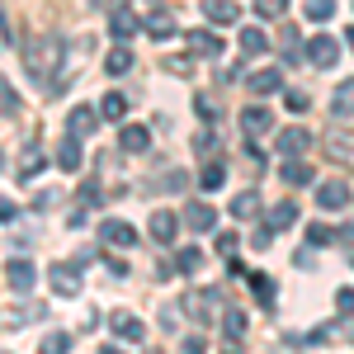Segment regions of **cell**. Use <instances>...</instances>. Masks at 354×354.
<instances>
[{
  "label": "cell",
  "instance_id": "6da1fadb",
  "mask_svg": "<svg viewBox=\"0 0 354 354\" xmlns=\"http://www.w3.org/2000/svg\"><path fill=\"white\" fill-rule=\"evenodd\" d=\"M19 57H24V71L33 81H53V66L62 62V43L57 38H28Z\"/></svg>",
  "mask_w": 354,
  "mask_h": 354
},
{
  "label": "cell",
  "instance_id": "7a4b0ae2",
  "mask_svg": "<svg viewBox=\"0 0 354 354\" xmlns=\"http://www.w3.org/2000/svg\"><path fill=\"white\" fill-rule=\"evenodd\" d=\"M218 307H222L218 288H194V293H185V302H180V312L194 317V322H203V326L213 322V312H218Z\"/></svg>",
  "mask_w": 354,
  "mask_h": 354
},
{
  "label": "cell",
  "instance_id": "3957f363",
  "mask_svg": "<svg viewBox=\"0 0 354 354\" xmlns=\"http://www.w3.org/2000/svg\"><path fill=\"white\" fill-rule=\"evenodd\" d=\"M48 279H53L57 298H81V270H76V265H62V260H57L53 270H48Z\"/></svg>",
  "mask_w": 354,
  "mask_h": 354
},
{
  "label": "cell",
  "instance_id": "277c9868",
  "mask_svg": "<svg viewBox=\"0 0 354 354\" xmlns=\"http://www.w3.org/2000/svg\"><path fill=\"white\" fill-rule=\"evenodd\" d=\"M345 203H350V185L345 180H322L317 185V208L322 213H340Z\"/></svg>",
  "mask_w": 354,
  "mask_h": 354
},
{
  "label": "cell",
  "instance_id": "5b68a950",
  "mask_svg": "<svg viewBox=\"0 0 354 354\" xmlns=\"http://www.w3.org/2000/svg\"><path fill=\"white\" fill-rule=\"evenodd\" d=\"M307 62H312V66H335V62H340V43H335L330 33H317V38L307 43Z\"/></svg>",
  "mask_w": 354,
  "mask_h": 354
},
{
  "label": "cell",
  "instance_id": "8992f818",
  "mask_svg": "<svg viewBox=\"0 0 354 354\" xmlns=\"http://www.w3.org/2000/svg\"><path fill=\"white\" fill-rule=\"evenodd\" d=\"M5 283L24 298V293H33V283H38V270H33L28 260H10V265H5Z\"/></svg>",
  "mask_w": 354,
  "mask_h": 354
},
{
  "label": "cell",
  "instance_id": "52a82bcc",
  "mask_svg": "<svg viewBox=\"0 0 354 354\" xmlns=\"http://www.w3.org/2000/svg\"><path fill=\"white\" fill-rule=\"evenodd\" d=\"M109 330L118 335V340H128V345H142V340H147V326L137 322L133 312H113V317H109Z\"/></svg>",
  "mask_w": 354,
  "mask_h": 354
},
{
  "label": "cell",
  "instance_id": "ba28073f",
  "mask_svg": "<svg viewBox=\"0 0 354 354\" xmlns=\"http://www.w3.org/2000/svg\"><path fill=\"white\" fill-rule=\"evenodd\" d=\"M100 241H109V245H137V227L133 222H123V218H109V222H100Z\"/></svg>",
  "mask_w": 354,
  "mask_h": 354
},
{
  "label": "cell",
  "instance_id": "9c48e42d",
  "mask_svg": "<svg viewBox=\"0 0 354 354\" xmlns=\"http://www.w3.org/2000/svg\"><path fill=\"white\" fill-rule=\"evenodd\" d=\"M95 123H100V113L90 109V104H76V109L66 113V137H76V142H81V137L95 133Z\"/></svg>",
  "mask_w": 354,
  "mask_h": 354
},
{
  "label": "cell",
  "instance_id": "30bf717a",
  "mask_svg": "<svg viewBox=\"0 0 354 354\" xmlns=\"http://www.w3.org/2000/svg\"><path fill=\"white\" fill-rule=\"evenodd\" d=\"M274 128V113L270 109H260V104H255V109H241V133H245V142H250V137H260V133H270Z\"/></svg>",
  "mask_w": 354,
  "mask_h": 354
},
{
  "label": "cell",
  "instance_id": "8fae6325",
  "mask_svg": "<svg viewBox=\"0 0 354 354\" xmlns=\"http://www.w3.org/2000/svg\"><path fill=\"white\" fill-rule=\"evenodd\" d=\"M185 43L194 48V57H222V38L213 33V28H194Z\"/></svg>",
  "mask_w": 354,
  "mask_h": 354
},
{
  "label": "cell",
  "instance_id": "7c38bea8",
  "mask_svg": "<svg viewBox=\"0 0 354 354\" xmlns=\"http://www.w3.org/2000/svg\"><path fill=\"white\" fill-rule=\"evenodd\" d=\"M43 165H48V161H43V147H38V142L28 137V147L19 151V165H15V175H19V180H33V175H38Z\"/></svg>",
  "mask_w": 354,
  "mask_h": 354
},
{
  "label": "cell",
  "instance_id": "4fadbf2b",
  "mask_svg": "<svg viewBox=\"0 0 354 354\" xmlns=\"http://www.w3.org/2000/svg\"><path fill=\"white\" fill-rule=\"evenodd\" d=\"M142 28H147V38L165 43V38H175V15H170V10H156V15L142 19Z\"/></svg>",
  "mask_w": 354,
  "mask_h": 354
},
{
  "label": "cell",
  "instance_id": "5bb4252c",
  "mask_svg": "<svg viewBox=\"0 0 354 354\" xmlns=\"http://www.w3.org/2000/svg\"><path fill=\"white\" fill-rule=\"evenodd\" d=\"M203 15H208V24H218V28H227V24H236V19H241L236 0H208V5H203Z\"/></svg>",
  "mask_w": 354,
  "mask_h": 354
},
{
  "label": "cell",
  "instance_id": "9a60e30c",
  "mask_svg": "<svg viewBox=\"0 0 354 354\" xmlns=\"http://www.w3.org/2000/svg\"><path fill=\"white\" fill-rule=\"evenodd\" d=\"M307 147H312V133H302V128H283L279 133V151L283 156H302Z\"/></svg>",
  "mask_w": 354,
  "mask_h": 354
},
{
  "label": "cell",
  "instance_id": "2e32d148",
  "mask_svg": "<svg viewBox=\"0 0 354 354\" xmlns=\"http://www.w3.org/2000/svg\"><path fill=\"white\" fill-rule=\"evenodd\" d=\"M53 161L62 165L66 175H76V170H81V142H76V137H62V147H57Z\"/></svg>",
  "mask_w": 354,
  "mask_h": 354
},
{
  "label": "cell",
  "instance_id": "e0dca14e",
  "mask_svg": "<svg viewBox=\"0 0 354 354\" xmlns=\"http://www.w3.org/2000/svg\"><path fill=\"white\" fill-rule=\"evenodd\" d=\"M175 227H180V222H175V213H170V208H156V213H151V236H156L161 245L175 241Z\"/></svg>",
  "mask_w": 354,
  "mask_h": 354
},
{
  "label": "cell",
  "instance_id": "ac0fdd59",
  "mask_svg": "<svg viewBox=\"0 0 354 354\" xmlns=\"http://www.w3.org/2000/svg\"><path fill=\"white\" fill-rule=\"evenodd\" d=\"M293 222H298V203H293V198H283V203L270 208V232H288Z\"/></svg>",
  "mask_w": 354,
  "mask_h": 354
},
{
  "label": "cell",
  "instance_id": "d6986e66",
  "mask_svg": "<svg viewBox=\"0 0 354 354\" xmlns=\"http://www.w3.org/2000/svg\"><path fill=\"white\" fill-rule=\"evenodd\" d=\"M250 95H274V90H279V85H283V76H279V71H274V66H265V71H250Z\"/></svg>",
  "mask_w": 354,
  "mask_h": 354
},
{
  "label": "cell",
  "instance_id": "ffe728a7",
  "mask_svg": "<svg viewBox=\"0 0 354 354\" xmlns=\"http://www.w3.org/2000/svg\"><path fill=\"white\" fill-rule=\"evenodd\" d=\"M185 222H189L194 232H213V222H218V213H213L208 203H189V208H185Z\"/></svg>",
  "mask_w": 354,
  "mask_h": 354
},
{
  "label": "cell",
  "instance_id": "44dd1931",
  "mask_svg": "<svg viewBox=\"0 0 354 354\" xmlns=\"http://www.w3.org/2000/svg\"><path fill=\"white\" fill-rule=\"evenodd\" d=\"M109 33H113V38H133V33H137V15L118 5V10L109 15Z\"/></svg>",
  "mask_w": 354,
  "mask_h": 354
},
{
  "label": "cell",
  "instance_id": "7402d4cb",
  "mask_svg": "<svg viewBox=\"0 0 354 354\" xmlns=\"http://www.w3.org/2000/svg\"><path fill=\"white\" fill-rule=\"evenodd\" d=\"M133 66H137V57L128 53V48H113V53L104 57V71H109V76H128Z\"/></svg>",
  "mask_w": 354,
  "mask_h": 354
},
{
  "label": "cell",
  "instance_id": "603a6c76",
  "mask_svg": "<svg viewBox=\"0 0 354 354\" xmlns=\"http://www.w3.org/2000/svg\"><path fill=\"white\" fill-rule=\"evenodd\" d=\"M95 113H100V118H109V123H118V118L128 113V95H118V90H113V95H104Z\"/></svg>",
  "mask_w": 354,
  "mask_h": 354
},
{
  "label": "cell",
  "instance_id": "cb8c5ba5",
  "mask_svg": "<svg viewBox=\"0 0 354 354\" xmlns=\"http://www.w3.org/2000/svg\"><path fill=\"white\" fill-rule=\"evenodd\" d=\"M330 113H335V118H350L354 113V81H340L335 100H330Z\"/></svg>",
  "mask_w": 354,
  "mask_h": 354
},
{
  "label": "cell",
  "instance_id": "d4e9b609",
  "mask_svg": "<svg viewBox=\"0 0 354 354\" xmlns=\"http://www.w3.org/2000/svg\"><path fill=\"white\" fill-rule=\"evenodd\" d=\"M198 185H203L208 194L222 189V185H227V165H222V161H208L203 170H198Z\"/></svg>",
  "mask_w": 354,
  "mask_h": 354
},
{
  "label": "cell",
  "instance_id": "484cf974",
  "mask_svg": "<svg viewBox=\"0 0 354 354\" xmlns=\"http://www.w3.org/2000/svg\"><path fill=\"white\" fill-rule=\"evenodd\" d=\"M312 180H317V170H312V165H302L298 156L283 165V185H312Z\"/></svg>",
  "mask_w": 354,
  "mask_h": 354
},
{
  "label": "cell",
  "instance_id": "4316f807",
  "mask_svg": "<svg viewBox=\"0 0 354 354\" xmlns=\"http://www.w3.org/2000/svg\"><path fill=\"white\" fill-rule=\"evenodd\" d=\"M265 48H270L265 28H241V53H245V57H260Z\"/></svg>",
  "mask_w": 354,
  "mask_h": 354
},
{
  "label": "cell",
  "instance_id": "83f0119b",
  "mask_svg": "<svg viewBox=\"0 0 354 354\" xmlns=\"http://www.w3.org/2000/svg\"><path fill=\"white\" fill-rule=\"evenodd\" d=\"M175 270L180 274H198L203 270V250H198V245H185V250L175 255Z\"/></svg>",
  "mask_w": 354,
  "mask_h": 354
},
{
  "label": "cell",
  "instance_id": "f1b7e54d",
  "mask_svg": "<svg viewBox=\"0 0 354 354\" xmlns=\"http://www.w3.org/2000/svg\"><path fill=\"white\" fill-rule=\"evenodd\" d=\"M241 283H250V288H255V298L265 302V307L274 302V279H270V274H245Z\"/></svg>",
  "mask_w": 354,
  "mask_h": 354
},
{
  "label": "cell",
  "instance_id": "f546056e",
  "mask_svg": "<svg viewBox=\"0 0 354 354\" xmlns=\"http://www.w3.org/2000/svg\"><path fill=\"white\" fill-rule=\"evenodd\" d=\"M66 350H71V335L66 330H48L43 345H38V354H66Z\"/></svg>",
  "mask_w": 354,
  "mask_h": 354
},
{
  "label": "cell",
  "instance_id": "4dcf8cb0",
  "mask_svg": "<svg viewBox=\"0 0 354 354\" xmlns=\"http://www.w3.org/2000/svg\"><path fill=\"white\" fill-rule=\"evenodd\" d=\"M260 213V194H236V203H232V218H255Z\"/></svg>",
  "mask_w": 354,
  "mask_h": 354
},
{
  "label": "cell",
  "instance_id": "1f68e13d",
  "mask_svg": "<svg viewBox=\"0 0 354 354\" xmlns=\"http://www.w3.org/2000/svg\"><path fill=\"white\" fill-rule=\"evenodd\" d=\"M147 147H151L147 128H123V151H147Z\"/></svg>",
  "mask_w": 354,
  "mask_h": 354
},
{
  "label": "cell",
  "instance_id": "d6a6232c",
  "mask_svg": "<svg viewBox=\"0 0 354 354\" xmlns=\"http://www.w3.org/2000/svg\"><path fill=\"white\" fill-rule=\"evenodd\" d=\"M326 156L340 165H354V142H340V137H330L326 142Z\"/></svg>",
  "mask_w": 354,
  "mask_h": 354
},
{
  "label": "cell",
  "instance_id": "836d02e7",
  "mask_svg": "<svg viewBox=\"0 0 354 354\" xmlns=\"http://www.w3.org/2000/svg\"><path fill=\"white\" fill-rule=\"evenodd\" d=\"M307 241H312V245H335V241H340V232H330L326 222H312V227H307Z\"/></svg>",
  "mask_w": 354,
  "mask_h": 354
},
{
  "label": "cell",
  "instance_id": "e575fe53",
  "mask_svg": "<svg viewBox=\"0 0 354 354\" xmlns=\"http://www.w3.org/2000/svg\"><path fill=\"white\" fill-rule=\"evenodd\" d=\"M245 326H250V317H245V312H227V317H222V330H227L232 340H241Z\"/></svg>",
  "mask_w": 354,
  "mask_h": 354
},
{
  "label": "cell",
  "instance_id": "d590c367",
  "mask_svg": "<svg viewBox=\"0 0 354 354\" xmlns=\"http://www.w3.org/2000/svg\"><path fill=\"white\" fill-rule=\"evenodd\" d=\"M194 109H198L203 123H218V100L213 95H194Z\"/></svg>",
  "mask_w": 354,
  "mask_h": 354
},
{
  "label": "cell",
  "instance_id": "8d00e7d4",
  "mask_svg": "<svg viewBox=\"0 0 354 354\" xmlns=\"http://www.w3.org/2000/svg\"><path fill=\"white\" fill-rule=\"evenodd\" d=\"M330 15H335V0H307V19H317V24H326Z\"/></svg>",
  "mask_w": 354,
  "mask_h": 354
},
{
  "label": "cell",
  "instance_id": "74e56055",
  "mask_svg": "<svg viewBox=\"0 0 354 354\" xmlns=\"http://www.w3.org/2000/svg\"><path fill=\"white\" fill-rule=\"evenodd\" d=\"M194 151H198V156L218 151V133H213V128H198V133H194Z\"/></svg>",
  "mask_w": 354,
  "mask_h": 354
},
{
  "label": "cell",
  "instance_id": "f35d334b",
  "mask_svg": "<svg viewBox=\"0 0 354 354\" xmlns=\"http://www.w3.org/2000/svg\"><path fill=\"white\" fill-rule=\"evenodd\" d=\"M255 10H260L265 19H283V15H288V0H255Z\"/></svg>",
  "mask_w": 354,
  "mask_h": 354
},
{
  "label": "cell",
  "instance_id": "ab89813d",
  "mask_svg": "<svg viewBox=\"0 0 354 354\" xmlns=\"http://www.w3.org/2000/svg\"><path fill=\"white\" fill-rule=\"evenodd\" d=\"M288 109H293V113H307V109H312V100H307L302 90H293V95H288Z\"/></svg>",
  "mask_w": 354,
  "mask_h": 354
},
{
  "label": "cell",
  "instance_id": "60d3db41",
  "mask_svg": "<svg viewBox=\"0 0 354 354\" xmlns=\"http://www.w3.org/2000/svg\"><path fill=\"white\" fill-rule=\"evenodd\" d=\"M236 241H241L236 232H222V236H218V250H222V255H232V250H236Z\"/></svg>",
  "mask_w": 354,
  "mask_h": 354
},
{
  "label": "cell",
  "instance_id": "b9f144b4",
  "mask_svg": "<svg viewBox=\"0 0 354 354\" xmlns=\"http://www.w3.org/2000/svg\"><path fill=\"white\" fill-rule=\"evenodd\" d=\"M165 71H175V76H189V57H170V62H165Z\"/></svg>",
  "mask_w": 354,
  "mask_h": 354
},
{
  "label": "cell",
  "instance_id": "7bdbcfd3",
  "mask_svg": "<svg viewBox=\"0 0 354 354\" xmlns=\"http://www.w3.org/2000/svg\"><path fill=\"white\" fill-rule=\"evenodd\" d=\"M335 307H340V312H354V288H340V293H335Z\"/></svg>",
  "mask_w": 354,
  "mask_h": 354
},
{
  "label": "cell",
  "instance_id": "ee69618b",
  "mask_svg": "<svg viewBox=\"0 0 354 354\" xmlns=\"http://www.w3.org/2000/svg\"><path fill=\"white\" fill-rule=\"evenodd\" d=\"M0 109H15V95H10V81H0Z\"/></svg>",
  "mask_w": 354,
  "mask_h": 354
},
{
  "label": "cell",
  "instance_id": "f6af8a7d",
  "mask_svg": "<svg viewBox=\"0 0 354 354\" xmlns=\"http://www.w3.org/2000/svg\"><path fill=\"white\" fill-rule=\"evenodd\" d=\"M0 38H10V43H15V24H10V15H5V10H0Z\"/></svg>",
  "mask_w": 354,
  "mask_h": 354
},
{
  "label": "cell",
  "instance_id": "bcb514c9",
  "mask_svg": "<svg viewBox=\"0 0 354 354\" xmlns=\"http://www.w3.org/2000/svg\"><path fill=\"white\" fill-rule=\"evenodd\" d=\"M15 213H19V208H15L10 198H0V222H15Z\"/></svg>",
  "mask_w": 354,
  "mask_h": 354
},
{
  "label": "cell",
  "instance_id": "7dc6e473",
  "mask_svg": "<svg viewBox=\"0 0 354 354\" xmlns=\"http://www.w3.org/2000/svg\"><path fill=\"white\" fill-rule=\"evenodd\" d=\"M185 354H208V345L203 340H185Z\"/></svg>",
  "mask_w": 354,
  "mask_h": 354
},
{
  "label": "cell",
  "instance_id": "c3c4849f",
  "mask_svg": "<svg viewBox=\"0 0 354 354\" xmlns=\"http://www.w3.org/2000/svg\"><path fill=\"white\" fill-rule=\"evenodd\" d=\"M100 354H123V350H118V345H104V350H100Z\"/></svg>",
  "mask_w": 354,
  "mask_h": 354
},
{
  "label": "cell",
  "instance_id": "681fc988",
  "mask_svg": "<svg viewBox=\"0 0 354 354\" xmlns=\"http://www.w3.org/2000/svg\"><path fill=\"white\" fill-rule=\"evenodd\" d=\"M95 5H123V0H95Z\"/></svg>",
  "mask_w": 354,
  "mask_h": 354
},
{
  "label": "cell",
  "instance_id": "f907efd6",
  "mask_svg": "<svg viewBox=\"0 0 354 354\" xmlns=\"http://www.w3.org/2000/svg\"><path fill=\"white\" fill-rule=\"evenodd\" d=\"M345 43H350V48H354V28H350V33H345Z\"/></svg>",
  "mask_w": 354,
  "mask_h": 354
},
{
  "label": "cell",
  "instance_id": "816d5d0a",
  "mask_svg": "<svg viewBox=\"0 0 354 354\" xmlns=\"http://www.w3.org/2000/svg\"><path fill=\"white\" fill-rule=\"evenodd\" d=\"M0 326H5V312H0Z\"/></svg>",
  "mask_w": 354,
  "mask_h": 354
},
{
  "label": "cell",
  "instance_id": "f5cc1de1",
  "mask_svg": "<svg viewBox=\"0 0 354 354\" xmlns=\"http://www.w3.org/2000/svg\"><path fill=\"white\" fill-rule=\"evenodd\" d=\"M227 354H241V350H227Z\"/></svg>",
  "mask_w": 354,
  "mask_h": 354
},
{
  "label": "cell",
  "instance_id": "db71d44e",
  "mask_svg": "<svg viewBox=\"0 0 354 354\" xmlns=\"http://www.w3.org/2000/svg\"><path fill=\"white\" fill-rule=\"evenodd\" d=\"M151 354H156V350H151Z\"/></svg>",
  "mask_w": 354,
  "mask_h": 354
}]
</instances>
